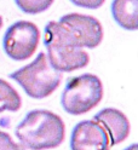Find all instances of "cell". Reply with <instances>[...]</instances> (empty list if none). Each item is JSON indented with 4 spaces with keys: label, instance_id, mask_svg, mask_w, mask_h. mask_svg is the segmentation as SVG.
Wrapping results in <instances>:
<instances>
[{
    "label": "cell",
    "instance_id": "1",
    "mask_svg": "<svg viewBox=\"0 0 138 150\" xmlns=\"http://www.w3.org/2000/svg\"><path fill=\"white\" fill-rule=\"evenodd\" d=\"M15 136L24 149L47 150L59 146L66 137V125L57 114L35 109L27 112L15 128Z\"/></svg>",
    "mask_w": 138,
    "mask_h": 150
},
{
    "label": "cell",
    "instance_id": "2",
    "mask_svg": "<svg viewBox=\"0 0 138 150\" xmlns=\"http://www.w3.org/2000/svg\"><path fill=\"white\" fill-rule=\"evenodd\" d=\"M44 44L50 64L59 73L82 69L90 63L88 53L73 44L54 21H50L45 27Z\"/></svg>",
    "mask_w": 138,
    "mask_h": 150
},
{
    "label": "cell",
    "instance_id": "3",
    "mask_svg": "<svg viewBox=\"0 0 138 150\" xmlns=\"http://www.w3.org/2000/svg\"><path fill=\"white\" fill-rule=\"evenodd\" d=\"M8 76L34 99H42L52 95L62 80V74L50 64L44 52H40L33 62L11 73Z\"/></svg>",
    "mask_w": 138,
    "mask_h": 150
},
{
    "label": "cell",
    "instance_id": "4",
    "mask_svg": "<svg viewBox=\"0 0 138 150\" xmlns=\"http://www.w3.org/2000/svg\"><path fill=\"white\" fill-rule=\"evenodd\" d=\"M103 99V83L97 75L85 73L70 78L61 96L63 110L70 115H84Z\"/></svg>",
    "mask_w": 138,
    "mask_h": 150
},
{
    "label": "cell",
    "instance_id": "5",
    "mask_svg": "<svg viewBox=\"0 0 138 150\" xmlns=\"http://www.w3.org/2000/svg\"><path fill=\"white\" fill-rule=\"evenodd\" d=\"M68 39L80 49H96L103 40V27L96 17L68 13L57 22Z\"/></svg>",
    "mask_w": 138,
    "mask_h": 150
},
{
    "label": "cell",
    "instance_id": "6",
    "mask_svg": "<svg viewBox=\"0 0 138 150\" xmlns=\"http://www.w3.org/2000/svg\"><path fill=\"white\" fill-rule=\"evenodd\" d=\"M40 30L33 22L18 21L7 28L3 38V49L13 61L30 58L38 49Z\"/></svg>",
    "mask_w": 138,
    "mask_h": 150
},
{
    "label": "cell",
    "instance_id": "7",
    "mask_svg": "<svg viewBox=\"0 0 138 150\" xmlns=\"http://www.w3.org/2000/svg\"><path fill=\"white\" fill-rule=\"evenodd\" d=\"M110 148L109 134L95 120H82L71 131L70 150H109Z\"/></svg>",
    "mask_w": 138,
    "mask_h": 150
},
{
    "label": "cell",
    "instance_id": "8",
    "mask_svg": "<svg viewBox=\"0 0 138 150\" xmlns=\"http://www.w3.org/2000/svg\"><path fill=\"white\" fill-rule=\"evenodd\" d=\"M93 120L102 125L110 138V145L114 146L127 139L131 132V124L121 110L104 108L93 116Z\"/></svg>",
    "mask_w": 138,
    "mask_h": 150
},
{
    "label": "cell",
    "instance_id": "9",
    "mask_svg": "<svg viewBox=\"0 0 138 150\" xmlns=\"http://www.w3.org/2000/svg\"><path fill=\"white\" fill-rule=\"evenodd\" d=\"M110 11L122 29L138 30V0H113Z\"/></svg>",
    "mask_w": 138,
    "mask_h": 150
},
{
    "label": "cell",
    "instance_id": "10",
    "mask_svg": "<svg viewBox=\"0 0 138 150\" xmlns=\"http://www.w3.org/2000/svg\"><path fill=\"white\" fill-rule=\"evenodd\" d=\"M22 105L18 92L7 81L0 79V114L3 111H17Z\"/></svg>",
    "mask_w": 138,
    "mask_h": 150
},
{
    "label": "cell",
    "instance_id": "11",
    "mask_svg": "<svg viewBox=\"0 0 138 150\" xmlns=\"http://www.w3.org/2000/svg\"><path fill=\"white\" fill-rule=\"evenodd\" d=\"M53 1L54 0H15L17 7L28 15H38L46 11Z\"/></svg>",
    "mask_w": 138,
    "mask_h": 150
},
{
    "label": "cell",
    "instance_id": "12",
    "mask_svg": "<svg viewBox=\"0 0 138 150\" xmlns=\"http://www.w3.org/2000/svg\"><path fill=\"white\" fill-rule=\"evenodd\" d=\"M0 150H25L21 144L15 143L6 132L0 131Z\"/></svg>",
    "mask_w": 138,
    "mask_h": 150
},
{
    "label": "cell",
    "instance_id": "13",
    "mask_svg": "<svg viewBox=\"0 0 138 150\" xmlns=\"http://www.w3.org/2000/svg\"><path fill=\"white\" fill-rule=\"evenodd\" d=\"M69 1L79 7L96 10V8L102 7V5L105 3V0H69Z\"/></svg>",
    "mask_w": 138,
    "mask_h": 150
},
{
    "label": "cell",
    "instance_id": "14",
    "mask_svg": "<svg viewBox=\"0 0 138 150\" xmlns=\"http://www.w3.org/2000/svg\"><path fill=\"white\" fill-rule=\"evenodd\" d=\"M124 150H138V143H133L131 145H128L127 148H125Z\"/></svg>",
    "mask_w": 138,
    "mask_h": 150
},
{
    "label": "cell",
    "instance_id": "15",
    "mask_svg": "<svg viewBox=\"0 0 138 150\" xmlns=\"http://www.w3.org/2000/svg\"><path fill=\"white\" fill-rule=\"evenodd\" d=\"M3 27V18H1V16H0V28Z\"/></svg>",
    "mask_w": 138,
    "mask_h": 150
}]
</instances>
